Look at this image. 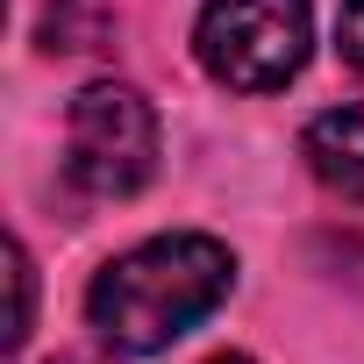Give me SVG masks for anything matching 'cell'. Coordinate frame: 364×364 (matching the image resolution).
Instances as JSON below:
<instances>
[{
    "instance_id": "obj_1",
    "label": "cell",
    "mask_w": 364,
    "mask_h": 364,
    "mask_svg": "<svg viewBox=\"0 0 364 364\" xmlns=\"http://www.w3.org/2000/svg\"><path fill=\"white\" fill-rule=\"evenodd\" d=\"M229 279H236V257L215 236H157V243L122 250L93 279L86 314L114 357H150L178 343L193 321H208L229 300Z\"/></svg>"
},
{
    "instance_id": "obj_2",
    "label": "cell",
    "mask_w": 364,
    "mask_h": 364,
    "mask_svg": "<svg viewBox=\"0 0 364 364\" xmlns=\"http://www.w3.org/2000/svg\"><path fill=\"white\" fill-rule=\"evenodd\" d=\"M314 43V15L307 0H208L193 50L208 65V79H222L229 93H279Z\"/></svg>"
},
{
    "instance_id": "obj_3",
    "label": "cell",
    "mask_w": 364,
    "mask_h": 364,
    "mask_svg": "<svg viewBox=\"0 0 364 364\" xmlns=\"http://www.w3.org/2000/svg\"><path fill=\"white\" fill-rule=\"evenodd\" d=\"M65 171L93 200H129L157 171V114L136 86H86L65 114Z\"/></svg>"
},
{
    "instance_id": "obj_4",
    "label": "cell",
    "mask_w": 364,
    "mask_h": 364,
    "mask_svg": "<svg viewBox=\"0 0 364 364\" xmlns=\"http://www.w3.org/2000/svg\"><path fill=\"white\" fill-rule=\"evenodd\" d=\"M300 157H307V171L321 178L328 193L364 200V100H357V107H328V114H314L307 136H300Z\"/></svg>"
},
{
    "instance_id": "obj_5",
    "label": "cell",
    "mask_w": 364,
    "mask_h": 364,
    "mask_svg": "<svg viewBox=\"0 0 364 364\" xmlns=\"http://www.w3.org/2000/svg\"><path fill=\"white\" fill-rule=\"evenodd\" d=\"M8 279H15V321H8V350L29 343V314H36V272H29V250L8 243Z\"/></svg>"
},
{
    "instance_id": "obj_6",
    "label": "cell",
    "mask_w": 364,
    "mask_h": 364,
    "mask_svg": "<svg viewBox=\"0 0 364 364\" xmlns=\"http://www.w3.org/2000/svg\"><path fill=\"white\" fill-rule=\"evenodd\" d=\"M343 58L364 72V0H343Z\"/></svg>"
},
{
    "instance_id": "obj_7",
    "label": "cell",
    "mask_w": 364,
    "mask_h": 364,
    "mask_svg": "<svg viewBox=\"0 0 364 364\" xmlns=\"http://www.w3.org/2000/svg\"><path fill=\"white\" fill-rule=\"evenodd\" d=\"M208 364H250V357H236V350H222V357H208Z\"/></svg>"
}]
</instances>
